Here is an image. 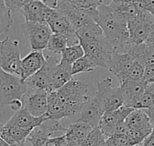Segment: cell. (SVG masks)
Returning a JSON list of instances; mask_svg holds the SVG:
<instances>
[{
    "label": "cell",
    "instance_id": "1",
    "mask_svg": "<svg viewBox=\"0 0 154 146\" xmlns=\"http://www.w3.org/2000/svg\"><path fill=\"white\" fill-rule=\"evenodd\" d=\"M97 24L114 50L125 52L131 44L127 29V19L110 4H102L97 8Z\"/></svg>",
    "mask_w": 154,
    "mask_h": 146
},
{
    "label": "cell",
    "instance_id": "2",
    "mask_svg": "<svg viewBox=\"0 0 154 146\" xmlns=\"http://www.w3.org/2000/svg\"><path fill=\"white\" fill-rule=\"evenodd\" d=\"M88 85L86 82L71 79L56 91V97L65 109L67 118H72L80 112L88 99Z\"/></svg>",
    "mask_w": 154,
    "mask_h": 146
},
{
    "label": "cell",
    "instance_id": "3",
    "mask_svg": "<svg viewBox=\"0 0 154 146\" xmlns=\"http://www.w3.org/2000/svg\"><path fill=\"white\" fill-rule=\"evenodd\" d=\"M86 56L96 66V67H103L107 69L114 48L107 41L105 35L79 40Z\"/></svg>",
    "mask_w": 154,
    "mask_h": 146
},
{
    "label": "cell",
    "instance_id": "4",
    "mask_svg": "<svg viewBox=\"0 0 154 146\" xmlns=\"http://www.w3.org/2000/svg\"><path fill=\"white\" fill-rule=\"evenodd\" d=\"M28 90L20 76L6 73L0 68V108L8 106L14 100L22 99Z\"/></svg>",
    "mask_w": 154,
    "mask_h": 146
},
{
    "label": "cell",
    "instance_id": "5",
    "mask_svg": "<svg viewBox=\"0 0 154 146\" xmlns=\"http://www.w3.org/2000/svg\"><path fill=\"white\" fill-rule=\"evenodd\" d=\"M19 41L7 37L0 40V68L6 73L21 75V51Z\"/></svg>",
    "mask_w": 154,
    "mask_h": 146
},
{
    "label": "cell",
    "instance_id": "6",
    "mask_svg": "<svg viewBox=\"0 0 154 146\" xmlns=\"http://www.w3.org/2000/svg\"><path fill=\"white\" fill-rule=\"evenodd\" d=\"M113 81L110 77L97 82L95 97L99 101L104 111L115 110L124 105V96L119 87H113Z\"/></svg>",
    "mask_w": 154,
    "mask_h": 146
},
{
    "label": "cell",
    "instance_id": "7",
    "mask_svg": "<svg viewBox=\"0 0 154 146\" xmlns=\"http://www.w3.org/2000/svg\"><path fill=\"white\" fill-rule=\"evenodd\" d=\"M22 31L30 44L32 50L42 51L47 48L52 31L44 22H25L22 24Z\"/></svg>",
    "mask_w": 154,
    "mask_h": 146
},
{
    "label": "cell",
    "instance_id": "8",
    "mask_svg": "<svg viewBox=\"0 0 154 146\" xmlns=\"http://www.w3.org/2000/svg\"><path fill=\"white\" fill-rule=\"evenodd\" d=\"M55 9L62 13L74 26L76 31L81 26L96 22L97 19V10H84L71 4L68 0H60Z\"/></svg>",
    "mask_w": 154,
    "mask_h": 146
},
{
    "label": "cell",
    "instance_id": "9",
    "mask_svg": "<svg viewBox=\"0 0 154 146\" xmlns=\"http://www.w3.org/2000/svg\"><path fill=\"white\" fill-rule=\"evenodd\" d=\"M153 22L154 17L145 10L142 11L136 16L128 19L127 29L131 43H144Z\"/></svg>",
    "mask_w": 154,
    "mask_h": 146
},
{
    "label": "cell",
    "instance_id": "10",
    "mask_svg": "<svg viewBox=\"0 0 154 146\" xmlns=\"http://www.w3.org/2000/svg\"><path fill=\"white\" fill-rule=\"evenodd\" d=\"M59 63L60 60L56 54L48 56L42 67L33 75L30 76L24 81L27 87L31 90H42L46 91L47 92H51V73L53 67Z\"/></svg>",
    "mask_w": 154,
    "mask_h": 146
},
{
    "label": "cell",
    "instance_id": "11",
    "mask_svg": "<svg viewBox=\"0 0 154 146\" xmlns=\"http://www.w3.org/2000/svg\"><path fill=\"white\" fill-rule=\"evenodd\" d=\"M48 93L46 91L29 89L21 99L23 101V109L36 118L47 115Z\"/></svg>",
    "mask_w": 154,
    "mask_h": 146
},
{
    "label": "cell",
    "instance_id": "12",
    "mask_svg": "<svg viewBox=\"0 0 154 146\" xmlns=\"http://www.w3.org/2000/svg\"><path fill=\"white\" fill-rule=\"evenodd\" d=\"M134 109L123 105L117 110L105 111L98 127L106 137H109L116 133V128L125 121V118Z\"/></svg>",
    "mask_w": 154,
    "mask_h": 146
},
{
    "label": "cell",
    "instance_id": "13",
    "mask_svg": "<svg viewBox=\"0 0 154 146\" xmlns=\"http://www.w3.org/2000/svg\"><path fill=\"white\" fill-rule=\"evenodd\" d=\"M22 13L25 22H36L47 23L56 13L55 8H51L42 0H33L22 8Z\"/></svg>",
    "mask_w": 154,
    "mask_h": 146
},
{
    "label": "cell",
    "instance_id": "14",
    "mask_svg": "<svg viewBox=\"0 0 154 146\" xmlns=\"http://www.w3.org/2000/svg\"><path fill=\"white\" fill-rule=\"evenodd\" d=\"M146 83L141 81H127L120 84L124 96V106L134 110L140 109V101L145 90Z\"/></svg>",
    "mask_w": 154,
    "mask_h": 146
},
{
    "label": "cell",
    "instance_id": "15",
    "mask_svg": "<svg viewBox=\"0 0 154 146\" xmlns=\"http://www.w3.org/2000/svg\"><path fill=\"white\" fill-rule=\"evenodd\" d=\"M104 112L105 111L95 96L88 97L79 112V118L78 121L85 122L92 127H98Z\"/></svg>",
    "mask_w": 154,
    "mask_h": 146
},
{
    "label": "cell",
    "instance_id": "16",
    "mask_svg": "<svg viewBox=\"0 0 154 146\" xmlns=\"http://www.w3.org/2000/svg\"><path fill=\"white\" fill-rule=\"evenodd\" d=\"M125 124L128 128L139 132L146 137L152 132V126L149 116L143 109L134 110L125 118Z\"/></svg>",
    "mask_w": 154,
    "mask_h": 146
},
{
    "label": "cell",
    "instance_id": "17",
    "mask_svg": "<svg viewBox=\"0 0 154 146\" xmlns=\"http://www.w3.org/2000/svg\"><path fill=\"white\" fill-rule=\"evenodd\" d=\"M46 58L42 51L32 50L21 60V79L24 82L27 78L38 72L45 64Z\"/></svg>",
    "mask_w": 154,
    "mask_h": 146
},
{
    "label": "cell",
    "instance_id": "18",
    "mask_svg": "<svg viewBox=\"0 0 154 146\" xmlns=\"http://www.w3.org/2000/svg\"><path fill=\"white\" fill-rule=\"evenodd\" d=\"M135 62L134 57L128 52H118L114 50L108 64L109 70L117 79H119Z\"/></svg>",
    "mask_w": 154,
    "mask_h": 146
},
{
    "label": "cell",
    "instance_id": "19",
    "mask_svg": "<svg viewBox=\"0 0 154 146\" xmlns=\"http://www.w3.org/2000/svg\"><path fill=\"white\" fill-rule=\"evenodd\" d=\"M47 118H49L47 115H45L43 117H40V118L33 117L27 110H25L24 109H22V110L16 111L12 116V118L8 120L7 123L14 125L22 129L31 132L35 127L41 126V124Z\"/></svg>",
    "mask_w": 154,
    "mask_h": 146
},
{
    "label": "cell",
    "instance_id": "20",
    "mask_svg": "<svg viewBox=\"0 0 154 146\" xmlns=\"http://www.w3.org/2000/svg\"><path fill=\"white\" fill-rule=\"evenodd\" d=\"M72 78L73 75L71 73V66L60 61V63L53 67L51 73V92L59 90Z\"/></svg>",
    "mask_w": 154,
    "mask_h": 146
},
{
    "label": "cell",
    "instance_id": "21",
    "mask_svg": "<svg viewBox=\"0 0 154 146\" xmlns=\"http://www.w3.org/2000/svg\"><path fill=\"white\" fill-rule=\"evenodd\" d=\"M93 129V127L81 121H77L76 123L71 124L66 131L65 137L68 143L70 146L76 145H82L84 140L87 138L88 135L90 133V131Z\"/></svg>",
    "mask_w": 154,
    "mask_h": 146
},
{
    "label": "cell",
    "instance_id": "22",
    "mask_svg": "<svg viewBox=\"0 0 154 146\" xmlns=\"http://www.w3.org/2000/svg\"><path fill=\"white\" fill-rule=\"evenodd\" d=\"M30 132L22 129L14 125L6 123L0 124V138L8 145L23 143L26 141Z\"/></svg>",
    "mask_w": 154,
    "mask_h": 146
},
{
    "label": "cell",
    "instance_id": "23",
    "mask_svg": "<svg viewBox=\"0 0 154 146\" xmlns=\"http://www.w3.org/2000/svg\"><path fill=\"white\" fill-rule=\"evenodd\" d=\"M52 33H60L67 36H76V29L72 23L60 12L56 13L48 22Z\"/></svg>",
    "mask_w": 154,
    "mask_h": 146
},
{
    "label": "cell",
    "instance_id": "24",
    "mask_svg": "<svg viewBox=\"0 0 154 146\" xmlns=\"http://www.w3.org/2000/svg\"><path fill=\"white\" fill-rule=\"evenodd\" d=\"M79 39L76 36H67L60 33H52L48 41L47 49L52 54H60L62 50L68 46L79 44Z\"/></svg>",
    "mask_w": 154,
    "mask_h": 146
},
{
    "label": "cell",
    "instance_id": "25",
    "mask_svg": "<svg viewBox=\"0 0 154 146\" xmlns=\"http://www.w3.org/2000/svg\"><path fill=\"white\" fill-rule=\"evenodd\" d=\"M39 127L50 137H56V136H64L66 134V131H67V128L64 127L60 124V120L52 119L50 118H47Z\"/></svg>",
    "mask_w": 154,
    "mask_h": 146
},
{
    "label": "cell",
    "instance_id": "26",
    "mask_svg": "<svg viewBox=\"0 0 154 146\" xmlns=\"http://www.w3.org/2000/svg\"><path fill=\"white\" fill-rule=\"evenodd\" d=\"M76 35L79 40H81V39H89L97 38L104 35V33L100 26L97 24V22H93L79 28L76 31Z\"/></svg>",
    "mask_w": 154,
    "mask_h": 146
},
{
    "label": "cell",
    "instance_id": "27",
    "mask_svg": "<svg viewBox=\"0 0 154 146\" xmlns=\"http://www.w3.org/2000/svg\"><path fill=\"white\" fill-rule=\"evenodd\" d=\"M60 55H61V58L60 61L71 66L75 61H77L79 58L84 56V50L81 45L79 43L72 46H68L62 50Z\"/></svg>",
    "mask_w": 154,
    "mask_h": 146
},
{
    "label": "cell",
    "instance_id": "28",
    "mask_svg": "<svg viewBox=\"0 0 154 146\" xmlns=\"http://www.w3.org/2000/svg\"><path fill=\"white\" fill-rule=\"evenodd\" d=\"M143 72H144V66L141 63L135 61L133 64V66L117 80L119 81L120 84L127 81H141L143 80Z\"/></svg>",
    "mask_w": 154,
    "mask_h": 146
},
{
    "label": "cell",
    "instance_id": "29",
    "mask_svg": "<svg viewBox=\"0 0 154 146\" xmlns=\"http://www.w3.org/2000/svg\"><path fill=\"white\" fill-rule=\"evenodd\" d=\"M106 138L107 137L103 134V132L100 130V128L98 127H93V129L88 135L87 138L82 143V145L104 146Z\"/></svg>",
    "mask_w": 154,
    "mask_h": 146
},
{
    "label": "cell",
    "instance_id": "30",
    "mask_svg": "<svg viewBox=\"0 0 154 146\" xmlns=\"http://www.w3.org/2000/svg\"><path fill=\"white\" fill-rule=\"evenodd\" d=\"M95 68L96 66L90 61V59H88L86 56H83L71 65V73L74 76L80 73L92 72Z\"/></svg>",
    "mask_w": 154,
    "mask_h": 146
},
{
    "label": "cell",
    "instance_id": "31",
    "mask_svg": "<svg viewBox=\"0 0 154 146\" xmlns=\"http://www.w3.org/2000/svg\"><path fill=\"white\" fill-rule=\"evenodd\" d=\"M12 24V13L6 7L5 0H0V34L7 31Z\"/></svg>",
    "mask_w": 154,
    "mask_h": 146
},
{
    "label": "cell",
    "instance_id": "32",
    "mask_svg": "<svg viewBox=\"0 0 154 146\" xmlns=\"http://www.w3.org/2000/svg\"><path fill=\"white\" fill-rule=\"evenodd\" d=\"M154 107V83H147L140 101V109L147 110Z\"/></svg>",
    "mask_w": 154,
    "mask_h": 146
},
{
    "label": "cell",
    "instance_id": "33",
    "mask_svg": "<svg viewBox=\"0 0 154 146\" xmlns=\"http://www.w3.org/2000/svg\"><path fill=\"white\" fill-rule=\"evenodd\" d=\"M74 6L84 10H97L104 0H68Z\"/></svg>",
    "mask_w": 154,
    "mask_h": 146
},
{
    "label": "cell",
    "instance_id": "34",
    "mask_svg": "<svg viewBox=\"0 0 154 146\" xmlns=\"http://www.w3.org/2000/svg\"><path fill=\"white\" fill-rule=\"evenodd\" d=\"M32 1L33 0H5V4L11 13H15L19 10H22L23 7Z\"/></svg>",
    "mask_w": 154,
    "mask_h": 146
},
{
    "label": "cell",
    "instance_id": "35",
    "mask_svg": "<svg viewBox=\"0 0 154 146\" xmlns=\"http://www.w3.org/2000/svg\"><path fill=\"white\" fill-rule=\"evenodd\" d=\"M136 5L150 13L154 17V0H137Z\"/></svg>",
    "mask_w": 154,
    "mask_h": 146
},
{
    "label": "cell",
    "instance_id": "36",
    "mask_svg": "<svg viewBox=\"0 0 154 146\" xmlns=\"http://www.w3.org/2000/svg\"><path fill=\"white\" fill-rule=\"evenodd\" d=\"M143 81L147 83H154V65L144 67Z\"/></svg>",
    "mask_w": 154,
    "mask_h": 146
},
{
    "label": "cell",
    "instance_id": "37",
    "mask_svg": "<svg viewBox=\"0 0 154 146\" xmlns=\"http://www.w3.org/2000/svg\"><path fill=\"white\" fill-rule=\"evenodd\" d=\"M64 139H65V135L56 137H51L48 139V141L43 146H60Z\"/></svg>",
    "mask_w": 154,
    "mask_h": 146
},
{
    "label": "cell",
    "instance_id": "38",
    "mask_svg": "<svg viewBox=\"0 0 154 146\" xmlns=\"http://www.w3.org/2000/svg\"><path fill=\"white\" fill-rule=\"evenodd\" d=\"M9 108L12 110H14V111H18V110H22L23 109V101H22V100L21 99H16V100H14V101H12L10 103H9Z\"/></svg>",
    "mask_w": 154,
    "mask_h": 146
},
{
    "label": "cell",
    "instance_id": "39",
    "mask_svg": "<svg viewBox=\"0 0 154 146\" xmlns=\"http://www.w3.org/2000/svg\"><path fill=\"white\" fill-rule=\"evenodd\" d=\"M148 46H150L151 48H154V22L152 24L151 26V29H150V31H149V34H148V37L145 40V42Z\"/></svg>",
    "mask_w": 154,
    "mask_h": 146
},
{
    "label": "cell",
    "instance_id": "40",
    "mask_svg": "<svg viewBox=\"0 0 154 146\" xmlns=\"http://www.w3.org/2000/svg\"><path fill=\"white\" fill-rule=\"evenodd\" d=\"M142 146H154V132L152 131L151 135L143 142Z\"/></svg>",
    "mask_w": 154,
    "mask_h": 146
},
{
    "label": "cell",
    "instance_id": "41",
    "mask_svg": "<svg viewBox=\"0 0 154 146\" xmlns=\"http://www.w3.org/2000/svg\"><path fill=\"white\" fill-rule=\"evenodd\" d=\"M112 3L116 4H136L137 0H111Z\"/></svg>",
    "mask_w": 154,
    "mask_h": 146
},
{
    "label": "cell",
    "instance_id": "42",
    "mask_svg": "<svg viewBox=\"0 0 154 146\" xmlns=\"http://www.w3.org/2000/svg\"><path fill=\"white\" fill-rule=\"evenodd\" d=\"M104 146H122L120 145H118L111 136L107 137L106 140V143H105V145Z\"/></svg>",
    "mask_w": 154,
    "mask_h": 146
},
{
    "label": "cell",
    "instance_id": "43",
    "mask_svg": "<svg viewBox=\"0 0 154 146\" xmlns=\"http://www.w3.org/2000/svg\"><path fill=\"white\" fill-rule=\"evenodd\" d=\"M44 4H46L47 5H49L50 7L51 8H55L57 3L60 1V0H42Z\"/></svg>",
    "mask_w": 154,
    "mask_h": 146
},
{
    "label": "cell",
    "instance_id": "44",
    "mask_svg": "<svg viewBox=\"0 0 154 146\" xmlns=\"http://www.w3.org/2000/svg\"><path fill=\"white\" fill-rule=\"evenodd\" d=\"M5 146H25V142L23 143H18V144H14V145H8L5 143Z\"/></svg>",
    "mask_w": 154,
    "mask_h": 146
},
{
    "label": "cell",
    "instance_id": "45",
    "mask_svg": "<svg viewBox=\"0 0 154 146\" xmlns=\"http://www.w3.org/2000/svg\"><path fill=\"white\" fill-rule=\"evenodd\" d=\"M5 142H4L1 138H0V146H5Z\"/></svg>",
    "mask_w": 154,
    "mask_h": 146
},
{
    "label": "cell",
    "instance_id": "46",
    "mask_svg": "<svg viewBox=\"0 0 154 146\" xmlns=\"http://www.w3.org/2000/svg\"><path fill=\"white\" fill-rule=\"evenodd\" d=\"M73 146H84V145H73Z\"/></svg>",
    "mask_w": 154,
    "mask_h": 146
},
{
    "label": "cell",
    "instance_id": "47",
    "mask_svg": "<svg viewBox=\"0 0 154 146\" xmlns=\"http://www.w3.org/2000/svg\"><path fill=\"white\" fill-rule=\"evenodd\" d=\"M134 146H142V144H141V145H134Z\"/></svg>",
    "mask_w": 154,
    "mask_h": 146
}]
</instances>
